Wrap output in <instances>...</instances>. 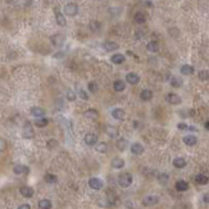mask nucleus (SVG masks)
Instances as JSON below:
<instances>
[{"label":"nucleus","instance_id":"f257e3e1","mask_svg":"<svg viewBox=\"0 0 209 209\" xmlns=\"http://www.w3.org/2000/svg\"><path fill=\"white\" fill-rule=\"evenodd\" d=\"M118 183H119L121 187H128L132 183V176L127 172L121 173L119 177H118Z\"/></svg>","mask_w":209,"mask_h":209},{"label":"nucleus","instance_id":"f03ea898","mask_svg":"<svg viewBox=\"0 0 209 209\" xmlns=\"http://www.w3.org/2000/svg\"><path fill=\"white\" fill-rule=\"evenodd\" d=\"M78 13V7L73 3H68L66 7H64V14L68 16V17H75L76 14Z\"/></svg>","mask_w":209,"mask_h":209},{"label":"nucleus","instance_id":"7ed1b4c3","mask_svg":"<svg viewBox=\"0 0 209 209\" xmlns=\"http://www.w3.org/2000/svg\"><path fill=\"white\" fill-rule=\"evenodd\" d=\"M23 137L25 139H32L35 136V132H34V128H32V124H31L30 122L25 123V126H23Z\"/></svg>","mask_w":209,"mask_h":209},{"label":"nucleus","instance_id":"20e7f679","mask_svg":"<svg viewBox=\"0 0 209 209\" xmlns=\"http://www.w3.org/2000/svg\"><path fill=\"white\" fill-rule=\"evenodd\" d=\"M158 203H159V197L155 195H148L146 197H144V200H142V204L145 207H153V205H156Z\"/></svg>","mask_w":209,"mask_h":209},{"label":"nucleus","instance_id":"39448f33","mask_svg":"<svg viewBox=\"0 0 209 209\" xmlns=\"http://www.w3.org/2000/svg\"><path fill=\"white\" fill-rule=\"evenodd\" d=\"M83 140H85V144L89 145V146H92V145H95L98 142V136L95 133H92V132H89L85 135V137H83Z\"/></svg>","mask_w":209,"mask_h":209},{"label":"nucleus","instance_id":"423d86ee","mask_svg":"<svg viewBox=\"0 0 209 209\" xmlns=\"http://www.w3.org/2000/svg\"><path fill=\"white\" fill-rule=\"evenodd\" d=\"M89 186L92 190H100V189H103V181L99 180V179H95V177H92V179L89 180Z\"/></svg>","mask_w":209,"mask_h":209},{"label":"nucleus","instance_id":"0eeeda50","mask_svg":"<svg viewBox=\"0 0 209 209\" xmlns=\"http://www.w3.org/2000/svg\"><path fill=\"white\" fill-rule=\"evenodd\" d=\"M83 117L87 118V119H91V121H95V119H98V117H99V112H98L96 109H94V108L87 109L85 113H83Z\"/></svg>","mask_w":209,"mask_h":209},{"label":"nucleus","instance_id":"6e6552de","mask_svg":"<svg viewBox=\"0 0 209 209\" xmlns=\"http://www.w3.org/2000/svg\"><path fill=\"white\" fill-rule=\"evenodd\" d=\"M167 101H168L170 104H172V105H179V104H181V98L177 95V94H168L167 95Z\"/></svg>","mask_w":209,"mask_h":209},{"label":"nucleus","instance_id":"1a4fd4ad","mask_svg":"<svg viewBox=\"0 0 209 209\" xmlns=\"http://www.w3.org/2000/svg\"><path fill=\"white\" fill-rule=\"evenodd\" d=\"M19 193H21V195L25 196V197H32L35 191H34L32 187H30V186H22L19 189Z\"/></svg>","mask_w":209,"mask_h":209},{"label":"nucleus","instance_id":"9d476101","mask_svg":"<svg viewBox=\"0 0 209 209\" xmlns=\"http://www.w3.org/2000/svg\"><path fill=\"white\" fill-rule=\"evenodd\" d=\"M126 80H127V82L130 83V85H137L139 81H140V76L136 75V73L131 72V73H128V75L126 76Z\"/></svg>","mask_w":209,"mask_h":209},{"label":"nucleus","instance_id":"9b49d317","mask_svg":"<svg viewBox=\"0 0 209 209\" xmlns=\"http://www.w3.org/2000/svg\"><path fill=\"white\" fill-rule=\"evenodd\" d=\"M131 153L135 155H141L144 153V146L139 142H135L131 145Z\"/></svg>","mask_w":209,"mask_h":209},{"label":"nucleus","instance_id":"f8f14e48","mask_svg":"<svg viewBox=\"0 0 209 209\" xmlns=\"http://www.w3.org/2000/svg\"><path fill=\"white\" fill-rule=\"evenodd\" d=\"M13 172L16 174H26V173L30 172V170H28V167H26L23 164H17V165H14Z\"/></svg>","mask_w":209,"mask_h":209},{"label":"nucleus","instance_id":"ddd939ff","mask_svg":"<svg viewBox=\"0 0 209 209\" xmlns=\"http://www.w3.org/2000/svg\"><path fill=\"white\" fill-rule=\"evenodd\" d=\"M31 114H32L34 117H36V118L44 117L45 116V109L40 108V107H34V108H31Z\"/></svg>","mask_w":209,"mask_h":209},{"label":"nucleus","instance_id":"4468645a","mask_svg":"<svg viewBox=\"0 0 209 209\" xmlns=\"http://www.w3.org/2000/svg\"><path fill=\"white\" fill-rule=\"evenodd\" d=\"M112 116L114 119H118V121H122L124 118V110L121 109V108H116L112 110Z\"/></svg>","mask_w":209,"mask_h":209},{"label":"nucleus","instance_id":"2eb2a0df","mask_svg":"<svg viewBox=\"0 0 209 209\" xmlns=\"http://www.w3.org/2000/svg\"><path fill=\"white\" fill-rule=\"evenodd\" d=\"M103 48L105 49L107 51H114V50H117L119 48V45L117 43H114V41H107V43H104Z\"/></svg>","mask_w":209,"mask_h":209},{"label":"nucleus","instance_id":"dca6fc26","mask_svg":"<svg viewBox=\"0 0 209 209\" xmlns=\"http://www.w3.org/2000/svg\"><path fill=\"white\" fill-rule=\"evenodd\" d=\"M51 43H53L55 46H60L62 44L64 43V36H63V35H60V34L51 36Z\"/></svg>","mask_w":209,"mask_h":209},{"label":"nucleus","instance_id":"f3484780","mask_svg":"<svg viewBox=\"0 0 209 209\" xmlns=\"http://www.w3.org/2000/svg\"><path fill=\"white\" fill-rule=\"evenodd\" d=\"M112 167H113V168H116V170H121V168L124 167V160L122 158H118V156H117V158H113Z\"/></svg>","mask_w":209,"mask_h":209},{"label":"nucleus","instance_id":"a211bd4d","mask_svg":"<svg viewBox=\"0 0 209 209\" xmlns=\"http://www.w3.org/2000/svg\"><path fill=\"white\" fill-rule=\"evenodd\" d=\"M55 21H57V23L59 25V26H62V27H64L66 26V18H64V16L62 14L59 10H57L55 9Z\"/></svg>","mask_w":209,"mask_h":209},{"label":"nucleus","instance_id":"6ab92c4d","mask_svg":"<svg viewBox=\"0 0 209 209\" xmlns=\"http://www.w3.org/2000/svg\"><path fill=\"white\" fill-rule=\"evenodd\" d=\"M110 60H112V63H114V64H122L123 62L126 60V58H124L123 54H114V55H112Z\"/></svg>","mask_w":209,"mask_h":209},{"label":"nucleus","instance_id":"aec40b11","mask_svg":"<svg viewBox=\"0 0 209 209\" xmlns=\"http://www.w3.org/2000/svg\"><path fill=\"white\" fill-rule=\"evenodd\" d=\"M183 142H185V145H187V146H194V145H196L197 139H196L195 136H193V135H189V136H185V137H183Z\"/></svg>","mask_w":209,"mask_h":209},{"label":"nucleus","instance_id":"412c9836","mask_svg":"<svg viewBox=\"0 0 209 209\" xmlns=\"http://www.w3.org/2000/svg\"><path fill=\"white\" fill-rule=\"evenodd\" d=\"M187 189H189V183H187L186 181L180 180V181L176 182V190L177 191H186Z\"/></svg>","mask_w":209,"mask_h":209},{"label":"nucleus","instance_id":"4be33fe9","mask_svg":"<svg viewBox=\"0 0 209 209\" xmlns=\"http://www.w3.org/2000/svg\"><path fill=\"white\" fill-rule=\"evenodd\" d=\"M113 87L116 91H123L124 89H126V83H124L122 80H117V81H114Z\"/></svg>","mask_w":209,"mask_h":209},{"label":"nucleus","instance_id":"5701e85b","mask_svg":"<svg viewBox=\"0 0 209 209\" xmlns=\"http://www.w3.org/2000/svg\"><path fill=\"white\" fill-rule=\"evenodd\" d=\"M180 71H181L182 75H185V76H190V75H193V73H194V68L191 66H189V64L182 66Z\"/></svg>","mask_w":209,"mask_h":209},{"label":"nucleus","instance_id":"b1692460","mask_svg":"<svg viewBox=\"0 0 209 209\" xmlns=\"http://www.w3.org/2000/svg\"><path fill=\"white\" fill-rule=\"evenodd\" d=\"M140 98L142 99V100H150L151 98H153V92H151V90H148V89H145V90H142L141 91V94H140Z\"/></svg>","mask_w":209,"mask_h":209},{"label":"nucleus","instance_id":"393cba45","mask_svg":"<svg viewBox=\"0 0 209 209\" xmlns=\"http://www.w3.org/2000/svg\"><path fill=\"white\" fill-rule=\"evenodd\" d=\"M182 83H183V81H182V78L179 77V76H174V77L171 78V85H172L173 87H181Z\"/></svg>","mask_w":209,"mask_h":209},{"label":"nucleus","instance_id":"a878e982","mask_svg":"<svg viewBox=\"0 0 209 209\" xmlns=\"http://www.w3.org/2000/svg\"><path fill=\"white\" fill-rule=\"evenodd\" d=\"M133 19H135V22H136V23H139V25H142V23H145L146 17H145V14H144V13H141V12H137L136 14H135Z\"/></svg>","mask_w":209,"mask_h":209},{"label":"nucleus","instance_id":"bb28decb","mask_svg":"<svg viewBox=\"0 0 209 209\" xmlns=\"http://www.w3.org/2000/svg\"><path fill=\"white\" fill-rule=\"evenodd\" d=\"M195 181H196L197 185H207L209 180H208V177L205 174H197L195 177Z\"/></svg>","mask_w":209,"mask_h":209},{"label":"nucleus","instance_id":"cd10ccee","mask_svg":"<svg viewBox=\"0 0 209 209\" xmlns=\"http://www.w3.org/2000/svg\"><path fill=\"white\" fill-rule=\"evenodd\" d=\"M95 150L98 151V153H105L107 150H108V145L105 144V142H96L95 144Z\"/></svg>","mask_w":209,"mask_h":209},{"label":"nucleus","instance_id":"c85d7f7f","mask_svg":"<svg viewBox=\"0 0 209 209\" xmlns=\"http://www.w3.org/2000/svg\"><path fill=\"white\" fill-rule=\"evenodd\" d=\"M146 48H148V50L151 51V53H156V51L159 50V45L156 41H150V43L146 45Z\"/></svg>","mask_w":209,"mask_h":209},{"label":"nucleus","instance_id":"c756f323","mask_svg":"<svg viewBox=\"0 0 209 209\" xmlns=\"http://www.w3.org/2000/svg\"><path fill=\"white\" fill-rule=\"evenodd\" d=\"M107 133L109 135V137H117L118 136V130L114 126H108L107 127Z\"/></svg>","mask_w":209,"mask_h":209},{"label":"nucleus","instance_id":"7c9ffc66","mask_svg":"<svg viewBox=\"0 0 209 209\" xmlns=\"http://www.w3.org/2000/svg\"><path fill=\"white\" fill-rule=\"evenodd\" d=\"M39 208L40 209H51V202L48 199H43L39 202Z\"/></svg>","mask_w":209,"mask_h":209},{"label":"nucleus","instance_id":"2f4dec72","mask_svg":"<svg viewBox=\"0 0 209 209\" xmlns=\"http://www.w3.org/2000/svg\"><path fill=\"white\" fill-rule=\"evenodd\" d=\"M173 165L176 167V168H183V167L186 165V160L183 158H176L173 160Z\"/></svg>","mask_w":209,"mask_h":209},{"label":"nucleus","instance_id":"473e14b6","mask_svg":"<svg viewBox=\"0 0 209 209\" xmlns=\"http://www.w3.org/2000/svg\"><path fill=\"white\" fill-rule=\"evenodd\" d=\"M49 123V121H48V118H44V117H40V118H37L36 121H35V126H37V127H45L46 124Z\"/></svg>","mask_w":209,"mask_h":209},{"label":"nucleus","instance_id":"72a5a7b5","mask_svg":"<svg viewBox=\"0 0 209 209\" xmlns=\"http://www.w3.org/2000/svg\"><path fill=\"white\" fill-rule=\"evenodd\" d=\"M126 146H127V140H126V139H123V137L118 139V141H117V148H118L121 151H123L124 149H126Z\"/></svg>","mask_w":209,"mask_h":209},{"label":"nucleus","instance_id":"f704fd0d","mask_svg":"<svg viewBox=\"0 0 209 209\" xmlns=\"http://www.w3.org/2000/svg\"><path fill=\"white\" fill-rule=\"evenodd\" d=\"M168 180H170V177H168V174H167V173H160L158 176V181H159L160 185H165L167 182H168Z\"/></svg>","mask_w":209,"mask_h":209},{"label":"nucleus","instance_id":"c9c22d12","mask_svg":"<svg viewBox=\"0 0 209 209\" xmlns=\"http://www.w3.org/2000/svg\"><path fill=\"white\" fill-rule=\"evenodd\" d=\"M45 181H46L48 183H55V182L58 181V179H57V176L51 174V173H48V174L45 176Z\"/></svg>","mask_w":209,"mask_h":209},{"label":"nucleus","instance_id":"e433bc0d","mask_svg":"<svg viewBox=\"0 0 209 209\" xmlns=\"http://www.w3.org/2000/svg\"><path fill=\"white\" fill-rule=\"evenodd\" d=\"M87 87H89V91H91V92H96L98 89H99L98 83H96V82H94V81H91V82L87 83Z\"/></svg>","mask_w":209,"mask_h":209},{"label":"nucleus","instance_id":"4c0bfd02","mask_svg":"<svg viewBox=\"0 0 209 209\" xmlns=\"http://www.w3.org/2000/svg\"><path fill=\"white\" fill-rule=\"evenodd\" d=\"M48 149H50V150H53L54 148H57L58 146V141L55 140V139H50V140H48Z\"/></svg>","mask_w":209,"mask_h":209},{"label":"nucleus","instance_id":"58836bf2","mask_svg":"<svg viewBox=\"0 0 209 209\" xmlns=\"http://www.w3.org/2000/svg\"><path fill=\"white\" fill-rule=\"evenodd\" d=\"M199 78H200L202 81L209 80V71H207V69H203V71H200V72H199Z\"/></svg>","mask_w":209,"mask_h":209},{"label":"nucleus","instance_id":"ea45409f","mask_svg":"<svg viewBox=\"0 0 209 209\" xmlns=\"http://www.w3.org/2000/svg\"><path fill=\"white\" fill-rule=\"evenodd\" d=\"M78 96H80L82 100H89V95H87V92H86L85 90H82V89H80V90H78Z\"/></svg>","mask_w":209,"mask_h":209},{"label":"nucleus","instance_id":"a19ab883","mask_svg":"<svg viewBox=\"0 0 209 209\" xmlns=\"http://www.w3.org/2000/svg\"><path fill=\"white\" fill-rule=\"evenodd\" d=\"M67 99H68V100H71V101L76 100V94L73 92L72 90H68V91H67Z\"/></svg>","mask_w":209,"mask_h":209},{"label":"nucleus","instance_id":"79ce46f5","mask_svg":"<svg viewBox=\"0 0 209 209\" xmlns=\"http://www.w3.org/2000/svg\"><path fill=\"white\" fill-rule=\"evenodd\" d=\"M90 28H91L92 31H98V30L100 28V23H99V22H91Z\"/></svg>","mask_w":209,"mask_h":209},{"label":"nucleus","instance_id":"37998d69","mask_svg":"<svg viewBox=\"0 0 209 209\" xmlns=\"http://www.w3.org/2000/svg\"><path fill=\"white\" fill-rule=\"evenodd\" d=\"M5 149H7V142L4 139L0 137V151H4Z\"/></svg>","mask_w":209,"mask_h":209},{"label":"nucleus","instance_id":"c03bdc74","mask_svg":"<svg viewBox=\"0 0 209 209\" xmlns=\"http://www.w3.org/2000/svg\"><path fill=\"white\" fill-rule=\"evenodd\" d=\"M177 128L181 130V131H186L187 128H189V126H187L186 123H179V124H177Z\"/></svg>","mask_w":209,"mask_h":209},{"label":"nucleus","instance_id":"a18cd8bd","mask_svg":"<svg viewBox=\"0 0 209 209\" xmlns=\"http://www.w3.org/2000/svg\"><path fill=\"white\" fill-rule=\"evenodd\" d=\"M18 209H31V207L28 204H22V205H19Z\"/></svg>","mask_w":209,"mask_h":209},{"label":"nucleus","instance_id":"49530a36","mask_svg":"<svg viewBox=\"0 0 209 209\" xmlns=\"http://www.w3.org/2000/svg\"><path fill=\"white\" fill-rule=\"evenodd\" d=\"M203 200L207 203V204H209V194H205L204 195V197H203Z\"/></svg>","mask_w":209,"mask_h":209},{"label":"nucleus","instance_id":"de8ad7c7","mask_svg":"<svg viewBox=\"0 0 209 209\" xmlns=\"http://www.w3.org/2000/svg\"><path fill=\"white\" fill-rule=\"evenodd\" d=\"M205 128L209 131V121H208V122H205Z\"/></svg>","mask_w":209,"mask_h":209}]
</instances>
